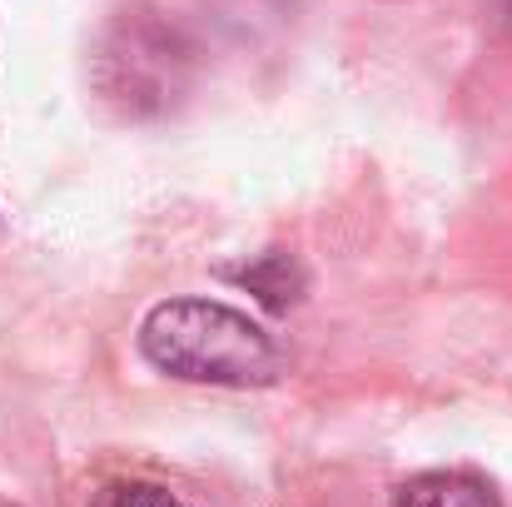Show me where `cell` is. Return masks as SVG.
<instances>
[{
    "label": "cell",
    "instance_id": "cell-4",
    "mask_svg": "<svg viewBox=\"0 0 512 507\" xmlns=\"http://www.w3.org/2000/svg\"><path fill=\"white\" fill-rule=\"evenodd\" d=\"M229 279H239L244 289H254V299H259V304H269V309H289V304L299 299V289H304L299 264H294V259H284V254H264V259H254V264L234 269Z\"/></svg>",
    "mask_w": 512,
    "mask_h": 507
},
{
    "label": "cell",
    "instance_id": "cell-3",
    "mask_svg": "<svg viewBox=\"0 0 512 507\" xmlns=\"http://www.w3.org/2000/svg\"><path fill=\"white\" fill-rule=\"evenodd\" d=\"M393 507H503L493 483L478 478V473H463V468H433V473H418L398 488Z\"/></svg>",
    "mask_w": 512,
    "mask_h": 507
},
{
    "label": "cell",
    "instance_id": "cell-6",
    "mask_svg": "<svg viewBox=\"0 0 512 507\" xmlns=\"http://www.w3.org/2000/svg\"><path fill=\"white\" fill-rule=\"evenodd\" d=\"M508 25H512V5H508Z\"/></svg>",
    "mask_w": 512,
    "mask_h": 507
},
{
    "label": "cell",
    "instance_id": "cell-1",
    "mask_svg": "<svg viewBox=\"0 0 512 507\" xmlns=\"http://www.w3.org/2000/svg\"><path fill=\"white\" fill-rule=\"evenodd\" d=\"M140 353L184 383L264 388L284 373V348L249 314L214 299H170L155 304L140 324Z\"/></svg>",
    "mask_w": 512,
    "mask_h": 507
},
{
    "label": "cell",
    "instance_id": "cell-2",
    "mask_svg": "<svg viewBox=\"0 0 512 507\" xmlns=\"http://www.w3.org/2000/svg\"><path fill=\"white\" fill-rule=\"evenodd\" d=\"M105 90L130 110L165 105L179 90V50L170 30L155 20H125L115 45L105 50Z\"/></svg>",
    "mask_w": 512,
    "mask_h": 507
},
{
    "label": "cell",
    "instance_id": "cell-7",
    "mask_svg": "<svg viewBox=\"0 0 512 507\" xmlns=\"http://www.w3.org/2000/svg\"><path fill=\"white\" fill-rule=\"evenodd\" d=\"M0 507H10V503H0Z\"/></svg>",
    "mask_w": 512,
    "mask_h": 507
},
{
    "label": "cell",
    "instance_id": "cell-5",
    "mask_svg": "<svg viewBox=\"0 0 512 507\" xmlns=\"http://www.w3.org/2000/svg\"><path fill=\"white\" fill-rule=\"evenodd\" d=\"M95 507H189V503H179L174 493L155 488V483H115V488H105L95 498Z\"/></svg>",
    "mask_w": 512,
    "mask_h": 507
}]
</instances>
